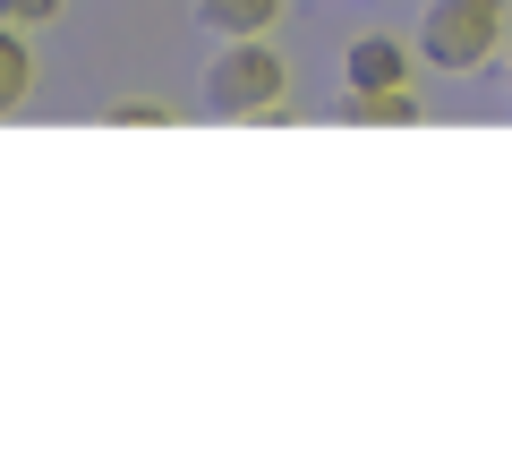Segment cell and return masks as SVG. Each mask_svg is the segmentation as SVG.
Instances as JSON below:
<instances>
[{"label": "cell", "mask_w": 512, "mask_h": 461, "mask_svg": "<svg viewBox=\"0 0 512 461\" xmlns=\"http://www.w3.org/2000/svg\"><path fill=\"white\" fill-rule=\"evenodd\" d=\"M410 43L436 77H478L512 43V18H504V0H427Z\"/></svg>", "instance_id": "7a4b0ae2"}, {"label": "cell", "mask_w": 512, "mask_h": 461, "mask_svg": "<svg viewBox=\"0 0 512 461\" xmlns=\"http://www.w3.org/2000/svg\"><path fill=\"white\" fill-rule=\"evenodd\" d=\"M504 94H512V43H504Z\"/></svg>", "instance_id": "9c48e42d"}, {"label": "cell", "mask_w": 512, "mask_h": 461, "mask_svg": "<svg viewBox=\"0 0 512 461\" xmlns=\"http://www.w3.org/2000/svg\"><path fill=\"white\" fill-rule=\"evenodd\" d=\"M410 69H419V43H402V35H359L342 52V86L350 94H367V86H410Z\"/></svg>", "instance_id": "3957f363"}, {"label": "cell", "mask_w": 512, "mask_h": 461, "mask_svg": "<svg viewBox=\"0 0 512 461\" xmlns=\"http://www.w3.org/2000/svg\"><path fill=\"white\" fill-rule=\"evenodd\" d=\"M35 94V43H26V26H9L0 18V120Z\"/></svg>", "instance_id": "8992f818"}, {"label": "cell", "mask_w": 512, "mask_h": 461, "mask_svg": "<svg viewBox=\"0 0 512 461\" xmlns=\"http://www.w3.org/2000/svg\"><path fill=\"white\" fill-rule=\"evenodd\" d=\"M197 26L214 43H239V35H274L282 26V0H197Z\"/></svg>", "instance_id": "5b68a950"}, {"label": "cell", "mask_w": 512, "mask_h": 461, "mask_svg": "<svg viewBox=\"0 0 512 461\" xmlns=\"http://www.w3.org/2000/svg\"><path fill=\"white\" fill-rule=\"evenodd\" d=\"M282 103H291V60L265 35H239L205 60V111L214 120H282Z\"/></svg>", "instance_id": "6da1fadb"}, {"label": "cell", "mask_w": 512, "mask_h": 461, "mask_svg": "<svg viewBox=\"0 0 512 461\" xmlns=\"http://www.w3.org/2000/svg\"><path fill=\"white\" fill-rule=\"evenodd\" d=\"M103 120H111V129H163L171 103H154V94H120V103H103Z\"/></svg>", "instance_id": "52a82bcc"}, {"label": "cell", "mask_w": 512, "mask_h": 461, "mask_svg": "<svg viewBox=\"0 0 512 461\" xmlns=\"http://www.w3.org/2000/svg\"><path fill=\"white\" fill-rule=\"evenodd\" d=\"M60 9H69V0H0V18H9V26H26V35H35V26H52Z\"/></svg>", "instance_id": "ba28073f"}, {"label": "cell", "mask_w": 512, "mask_h": 461, "mask_svg": "<svg viewBox=\"0 0 512 461\" xmlns=\"http://www.w3.org/2000/svg\"><path fill=\"white\" fill-rule=\"evenodd\" d=\"M342 120L350 129H419L427 103H419V86H367V94L342 86Z\"/></svg>", "instance_id": "277c9868"}]
</instances>
